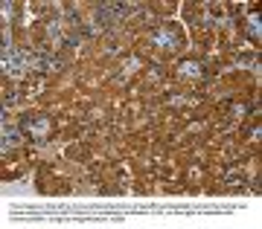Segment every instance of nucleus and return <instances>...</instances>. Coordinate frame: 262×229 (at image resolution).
Here are the masks:
<instances>
[{
  "mask_svg": "<svg viewBox=\"0 0 262 229\" xmlns=\"http://www.w3.org/2000/svg\"><path fill=\"white\" fill-rule=\"evenodd\" d=\"M181 73H184V75H189V79H195V75H201V73H204V67L198 64V61H184V64H181Z\"/></svg>",
  "mask_w": 262,
  "mask_h": 229,
  "instance_id": "39448f33",
  "label": "nucleus"
},
{
  "mask_svg": "<svg viewBox=\"0 0 262 229\" xmlns=\"http://www.w3.org/2000/svg\"><path fill=\"white\" fill-rule=\"evenodd\" d=\"M29 61H32V55L29 53H20V49L6 46V55H3V67H6V73H24V70H29Z\"/></svg>",
  "mask_w": 262,
  "mask_h": 229,
  "instance_id": "f257e3e1",
  "label": "nucleus"
},
{
  "mask_svg": "<svg viewBox=\"0 0 262 229\" xmlns=\"http://www.w3.org/2000/svg\"><path fill=\"white\" fill-rule=\"evenodd\" d=\"M47 119L44 116H27V119L20 122V131L29 134V137H41V134H47Z\"/></svg>",
  "mask_w": 262,
  "mask_h": 229,
  "instance_id": "f03ea898",
  "label": "nucleus"
},
{
  "mask_svg": "<svg viewBox=\"0 0 262 229\" xmlns=\"http://www.w3.org/2000/svg\"><path fill=\"white\" fill-rule=\"evenodd\" d=\"M155 41H158L160 46H169V49H172V46H178V44H181V35L175 32V29L163 27V29H158V32H155Z\"/></svg>",
  "mask_w": 262,
  "mask_h": 229,
  "instance_id": "7ed1b4c3",
  "label": "nucleus"
},
{
  "mask_svg": "<svg viewBox=\"0 0 262 229\" xmlns=\"http://www.w3.org/2000/svg\"><path fill=\"white\" fill-rule=\"evenodd\" d=\"M20 134H24L20 128H12V125H6V128H3V151H9L12 145H18Z\"/></svg>",
  "mask_w": 262,
  "mask_h": 229,
  "instance_id": "20e7f679",
  "label": "nucleus"
},
{
  "mask_svg": "<svg viewBox=\"0 0 262 229\" xmlns=\"http://www.w3.org/2000/svg\"><path fill=\"white\" fill-rule=\"evenodd\" d=\"M245 29L251 32L253 41L259 38V18H256V12H251V15H248V20H245Z\"/></svg>",
  "mask_w": 262,
  "mask_h": 229,
  "instance_id": "423d86ee",
  "label": "nucleus"
}]
</instances>
